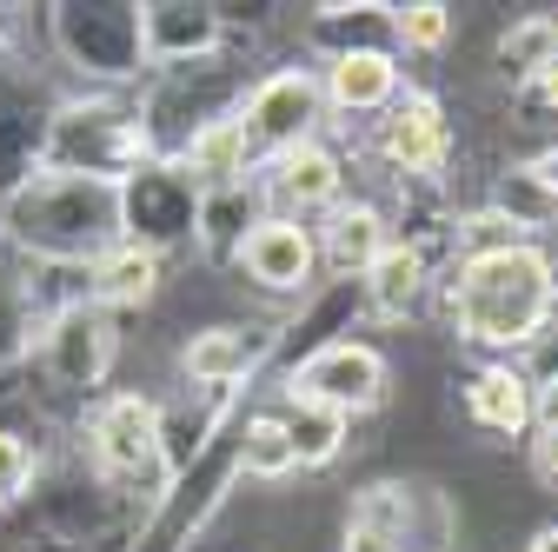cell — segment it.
<instances>
[{
    "mask_svg": "<svg viewBox=\"0 0 558 552\" xmlns=\"http://www.w3.org/2000/svg\"><path fill=\"white\" fill-rule=\"evenodd\" d=\"M240 266L253 273L259 287H300V280H306V266H313V240H306L293 220H266V227L246 233Z\"/></svg>",
    "mask_w": 558,
    "mask_h": 552,
    "instance_id": "6",
    "label": "cell"
},
{
    "mask_svg": "<svg viewBox=\"0 0 558 552\" xmlns=\"http://www.w3.org/2000/svg\"><path fill=\"white\" fill-rule=\"evenodd\" d=\"M154 280H160V260L154 253H140V247H126V253H113L107 266H100V300H113V307H140L154 293Z\"/></svg>",
    "mask_w": 558,
    "mask_h": 552,
    "instance_id": "16",
    "label": "cell"
},
{
    "mask_svg": "<svg viewBox=\"0 0 558 552\" xmlns=\"http://www.w3.org/2000/svg\"><path fill=\"white\" fill-rule=\"evenodd\" d=\"M240 160H246V147H240V127H214L206 141L193 147V173H206V180H227V173H240Z\"/></svg>",
    "mask_w": 558,
    "mask_h": 552,
    "instance_id": "20",
    "label": "cell"
},
{
    "mask_svg": "<svg viewBox=\"0 0 558 552\" xmlns=\"http://www.w3.org/2000/svg\"><path fill=\"white\" fill-rule=\"evenodd\" d=\"M392 94V60L386 53H345L332 67V100L339 107H379Z\"/></svg>",
    "mask_w": 558,
    "mask_h": 552,
    "instance_id": "13",
    "label": "cell"
},
{
    "mask_svg": "<svg viewBox=\"0 0 558 552\" xmlns=\"http://www.w3.org/2000/svg\"><path fill=\"white\" fill-rule=\"evenodd\" d=\"M532 459H538V479H545V487H558V427L538 433V453H532Z\"/></svg>",
    "mask_w": 558,
    "mask_h": 552,
    "instance_id": "23",
    "label": "cell"
},
{
    "mask_svg": "<svg viewBox=\"0 0 558 552\" xmlns=\"http://www.w3.org/2000/svg\"><path fill=\"white\" fill-rule=\"evenodd\" d=\"M379 386H386V367H379L373 347H326L293 373V399H313V406H332V412L373 406Z\"/></svg>",
    "mask_w": 558,
    "mask_h": 552,
    "instance_id": "2",
    "label": "cell"
},
{
    "mask_svg": "<svg viewBox=\"0 0 558 552\" xmlns=\"http://www.w3.org/2000/svg\"><path fill=\"white\" fill-rule=\"evenodd\" d=\"M412 293H418V253H412V247L379 253V260H373V313H379V320H399V313L412 307Z\"/></svg>",
    "mask_w": 558,
    "mask_h": 552,
    "instance_id": "14",
    "label": "cell"
},
{
    "mask_svg": "<svg viewBox=\"0 0 558 552\" xmlns=\"http://www.w3.org/2000/svg\"><path fill=\"white\" fill-rule=\"evenodd\" d=\"M147 40H154V53L206 47L214 40V14L206 8H147Z\"/></svg>",
    "mask_w": 558,
    "mask_h": 552,
    "instance_id": "17",
    "label": "cell"
},
{
    "mask_svg": "<svg viewBox=\"0 0 558 552\" xmlns=\"http://www.w3.org/2000/svg\"><path fill=\"white\" fill-rule=\"evenodd\" d=\"M551 21H525L519 34H506V67H512V74H545V67H551Z\"/></svg>",
    "mask_w": 558,
    "mask_h": 552,
    "instance_id": "19",
    "label": "cell"
},
{
    "mask_svg": "<svg viewBox=\"0 0 558 552\" xmlns=\"http://www.w3.org/2000/svg\"><path fill=\"white\" fill-rule=\"evenodd\" d=\"M472 412H478L485 427H499V433H519L532 420V393L512 373H478L472 380Z\"/></svg>",
    "mask_w": 558,
    "mask_h": 552,
    "instance_id": "11",
    "label": "cell"
},
{
    "mask_svg": "<svg viewBox=\"0 0 558 552\" xmlns=\"http://www.w3.org/2000/svg\"><path fill=\"white\" fill-rule=\"evenodd\" d=\"M405 545V487H366L345 519V552H399Z\"/></svg>",
    "mask_w": 558,
    "mask_h": 552,
    "instance_id": "7",
    "label": "cell"
},
{
    "mask_svg": "<svg viewBox=\"0 0 558 552\" xmlns=\"http://www.w3.org/2000/svg\"><path fill=\"white\" fill-rule=\"evenodd\" d=\"M386 154H392L399 167H412V173H426V167L446 160V127H439V107H433L426 94H412L405 113L386 127Z\"/></svg>",
    "mask_w": 558,
    "mask_h": 552,
    "instance_id": "8",
    "label": "cell"
},
{
    "mask_svg": "<svg viewBox=\"0 0 558 552\" xmlns=\"http://www.w3.org/2000/svg\"><path fill=\"white\" fill-rule=\"evenodd\" d=\"M399 27H405L412 47H439V40H446V8H439V0H426V8H405Z\"/></svg>",
    "mask_w": 558,
    "mask_h": 552,
    "instance_id": "21",
    "label": "cell"
},
{
    "mask_svg": "<svg viewBox=\"0 0 558 552\" xmlns=\"http://www.w3.org/2000/svg\"><path fill=\"white\" fill-rule=\"evenodd\" d=\"M545 307H551V273L532 247H493L465 266V280L452 293V313L472 339L485 347H519L545 326Z\"/></svg>",
    "mask_w": 558,
    "mask_h": 552,
    "instance_id": "1",
    "label": "cell"
},
{
    "mask_svg": "<svg viewBox=\"0 0 558 552\" xmlns=\"http://www.w3.org/2000/svg\"><path fill=\"white\" fill-rule=\"evenodd\" d=\"M300 459H293V440H287V427L279 420H253L246 427V472H259V479H279V472H293Z\"/></svg>",
    "mask_w": 558,
    "mask_h": 552,
    "instance_id": "18",
    "label": "cell"
},
{
    "mask_svg": "<svg viewBox=\"0 0 558 552\" xmlns=\"http://www.w3.org/2000/svg\"><path fill=\"white\" fill-rule=\"evenodd\" d=\"M100 466L120 472V479H140V472H160V412L147 399H113L100 412Z\"/></svg>",
    "mask_w": 558,
    "mask_h": 552,
    "instance_id": "3",
    "label": "cell"
},
{
    "mask_svg": "<svg viewBox=\"0 0 558 552\" xmlns=\"http://www.w3.org/2000/svg\"><path fill=\"white\" fill-rule=\"evenodd\" d=\"M532 552H558V526H545V532L532 539Z\"/></svg>",
    "mask_w": 558,
    "mask_h": 552,
    "instance_id": "26",
    "label": "cell"
},
{
    "mask_svg": "<svg viewBox=\"0 0 558 552\" xmlns=\"http://www.w3.org/2000/svg\"><path fill=\"white\" fill-rule=\"evenodd\" d=\"M538 87H545V100L558 107V60H551V67H545V74H538Z\"/></svg>",
    "mask_w": 558,
    "mask_h": 552,
    "instance_id": "25",
    "label": "cell"
},
{
    "mask_svg": "<svg viewBox=\"0 0 558 552\" xmlns=\"http://www.w3.org/2000/svg\"><path fill=\"white\" fill-rule=\"evenodd\" d=\"M525 173H532V187H538V193H551V200H558V147H551V154H538Z\"/></svg>",
    "mask_w": 558,
    "mask_h": 552,
    "instance_id": "24",
    "label": "cell"
},
{
    "mask_svg": "<svg viewBox=\"0 0 558 552\" xmlns=\"http://www.w3.org/2000/svg\"><path fill=\"white\" fill-rule=\"evenodd\" d=\"M313 120V81L306 74H279L253 94L246 107V127H240V147H300V133Z\"/></svg>",
    "mask_w": 558,
    "mask_h": 552,
    "instance_id": "4",
    "label": "cell"
},
{
    "mask_svg": "<svg viewBox=\"0 0 558 552\" xmlns=\"http://www.w3.org/2000/svg\"><path fill=\"white\" fill-rule=\"evenodd\" d=\"M326 253H332V266H366V273H373V260L386 253V233H379V214H373V206H345V214H332Z\"/></svg>",
    "mask_w": 558,
    "mask_h": 552,
    "instance_id": "10",
    "label": "cell"
},
{
    "mask_svg": "<svg viewBox=\"0 0 558 552\" xmlns=\"http://www.w3.org/2000/svg\"><path fill=\"white\" fill-rule=\"evenodd\" d=\"M551 60H558V34H551Z\"/></svg>",
    "mask_w": 558,
    "mask_h": 552,
    "instance_id": "27",
    "label": "cell"
},
{
    "mask_svg": "<svg viewBox=\"0 0 558 552\" xmlns=\"http://www.w3.org/2000/svg\"><path fill=\"white\" fill-rule=\"evenodd\" d=\"M21 479H27V446L14 433H0V493H21Z\"/></svg>",
    "mask_w": 558,
    "mask_h": 552,
    "instance_id": "22",
    "label": "cell"
},
{
    "mask_svg": "<svg viewBox=\"0 0 558 552\" xmlns=\"http://www.w3.org/2000/svg\"><path fill=\"white\" fill-rule=\"evenodd\" d=\"M47 360H53V373L66 386H94L107 373V360H113V326H107V313H94V307L60 313V326L47 339Z\"/></svg>",
    "mask_w": 558,
    "mask_h": 552,
    "instance_id": "5",
    "label": "cell"
},
{
    "mask_svg": "<svg viewBox=\"0 0 558 552\" xmlns=\"http://www.w3.org/2000/svg\"><path fill=\"white\" fill-rule=\"evenodd\" d=\"M253 360H259V339H246V333H233V326H220V333H199L193 347H186V373H193V380H206V386L240 380Z\"/></svg>",
    "mask_w": 558,
    "mask_h": 552,
    "instance_id": "9",
    "label": "cell"
},
{
    "mask_svg": "<svg viewBox=\"0 0 558 552\" xmlns=\"http://www.w3.org/2000/svg\"><path fill=\"white\" fill-rule=\"evenodd\" d=\"M332 187H339V173H332V154H319V147H293L279 160V200L319 206V200H332Z\"/></svg>",
    "mask_w": 558,
    "mask_h": 552,
    "instance_id": "15",
    "label": "cell"
},
{
    "mask_svg": "<svg viewBox=\"0 0 558 552\" xmlns=\"http://www.w3.org/2000/svg\"><path fill=\"white\" fill-rule=\"evenodd\" d=\"M279 427H287V440H293V459H300V466H319V459H332V453H339L345 412L300 399V406H293V420H279Z\"/></svg>",
    "mask_w": 558,
    "mask_h": 552,
    "instance_id": "12",
    "label": "cell"
}]
</instances>
